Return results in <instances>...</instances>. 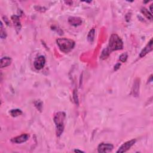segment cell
<instances>
[{"label": "cell", "instance_id": "obj_19", "mask_svg": "<svg viewBox=\"0 0 153 153\" xmlns=\"http://www.w3.org/2000/svg\"><path fill=\"white\" fill-rule=\"evenodd\" d=\"M35 106L39 111H41L42 108H43V102L41 101H37L35 102Z\"/></svg>", "mask_w": 153, "mask_h": 153}, {"label": "cell", "instance_id": "obj_12", "mask_svg": "<svg viewBox=\"0 0 153 153\" xmlns=\"http://www.w3.org/2000/svg\"><path fill=\"white\" fill-rule=\"evenodd\" d=\"M12 62V59L10 57H4L1 59V62H0V67L1 68H5L8 66L11 65Z\"/></svg>", "mask_w": 153, "mask_h": 153}, {"label": "cell", "instance_id": "obj_9", "mask_svg": "<svg viewBox=\"0 0 153 153\" xmlns=\"http://www.w3.org/2000/svg\"><path fill=\"white\" fill-rule=\"evenodd\" d=\"M152 38L150 39V41L148 43L147 46L145 47L142 50V51L140 53L139 57L141 58L144 57L145 56H146L148 53L151 52L152 50Z\"/></svg>", "mask_w": 153, "mask_h": 153}, {"label": "cell", "instance_id": "obj_1", "mask_svg": "<svg viewBox=\"0 0 153 153\" xmlns=\"http://www.w3.org/2000/svg\"><path fill=\"white\" fill-rule=\"evenodd\" d=\"M66 119V114L64 112H58L54 115V122L56 126V132L58 137H60L65 129V122Z\"/></svg>", "mask_w": 153, "mask_h": 153}, {"label": "cell", "instance_id": "obj_16", "mask_svg": "<svg viewBox=\"0 0 153 153\" xmlns=\"http://www.w3.org/2000/svg\"><path fill=\"white\" fill-rule=\"evenodd\" d=\"M110 53H111V52H110V51L109 50L108 48L107 47L106 49H105L102 51V53H101V59H103V60L107 59V58L108 57V56H109Z\"/></svg>", "mask_w": 153, "mask_h": 153}, {"label": "cell", "instance_id": "obj_15", "mask_svg": "<svg viewBox=\"0 0 153 153\" xmlns=\"http://www.w3.org/2000/svg\"><path fill=\"white\" fill-rule=\"evenodd\" d=\"M141 12L142 13L146 16L148 19L150 20H152V13H150V12L149 10H148L145 7H142L141 9Z\"/></svg>", "mask_w": 153, "mask_h": 153}, {"label": "cell", "instance_id": "obj_8", "mask_svg": "<svg viewBox=\"0 0 153 153\" xmlns=\"http://www.w3.org/2000/svg\"><path fill=\"white\" fill-rule=\"evenodd\" d=\"M139 88H140V79L138 78L135 80L132 88V94L134 97H138L139 96Z\"/></svg>", "mask_w": 153, "mask_h": 153}, {"label": "cell", "instance_id": "obj_23", "mask_svg": "<svg viewBox=\"0 0 153 153\" xmlns=\"http://www.w3.org/2000/svg\"><path fill=\"white\" fill-rule=\"evenodd\" d=\"M74 152H84V151H83L82 150H75Z\"/></svg>", "mask_w": 153, "mask_h": 153}, {"label": "cell", "instance_id": "obj_6", "mask_svg": "<svg viewBox=\"0 0 153 153\" xmlns=\"http://www.w3.org/2000/svg\"><path fill=\"white\" fill-rule=\"evenodd\" d=\"M46 64V58L43 56H40L38 57L34 62V65L36 69L40 70L44 68Z\"/></svg>", "mask_w": 153, "mask_h": 153}, {"label": "cell", "instance_id": "obj_21", "mask_svg": "<svg viewBox=\"0 0 153 153\" xmlns=\"http://www.w3.org/2000/svg\"><path fill=\"white\" fill-rule=\"evenodd\" d=\"M3 19H4L5 23L7 24V25L8 26H9V25H10V22H9V19H8L5 16H3Z\"/></svg>", "mask_w": 153, "mask_h": 153}, {"label": "cell", "instance_id": "obj_13", "mask_svg": "<svg viewBox=\"0 0 153 153\" xmlns=\"http://www.w3.org/2000/svg\"><path fill=\"white\" fill-rule=\"evenodd\" d=\"M9 113L12 117H16L22 115L23 114V112L20 109H13L10 111Z\"/></svg>", "mask_w": 153, "mask_h": 153}, {"label": "cell", "instance_id": "obj_14", "mask_svg": "<svg viewBox=\"0 0 153 153\" xmlns=\"http://www.w3.org/2000/svg\"><path fill=\"white\" fill-rule=\"evenodd\" d=\"M95 29L94 28L92 29L87 35V40L89 43H93L95 39Z\"/></svg>", "mask_w": 153, "mask_h": 153}, {"label": "cell", "instance_id": "obj_18", "mask_svg": "<svg viewBox=\"0 0 153 153\" xmlns=\"http://www.w3.org/2000/svg\"><path fill=\"white\" fill-rule=\"evenodd\" d=\"M128 58V54L127 53H123L121 54L120 56V57H119V59L120 61L123 62V63H124L126 62L127 59Z\"/></svg>", "mask_w": 153, "mask_h": 153}, {"label": "cell", "instance_id": "obj_20", "mask_svg": "<svg viewBox=\"0 0 153 153\" xmlns=\"http://www.w3.org/2000/svg\"><path fill=\"white\" fill-rule=\"evenodd\" d=\"M73 98H74V101L76 105H78L79 103H78V95H77V92L76 91V90H74V92H73Z\"/></svg>", "mask_w": 153, "mask_h": 153}, {"label": "cell", "instance_id": "obj_22", "mask_svg": "<svg viewBox=\"0 0 153 153\" xmlns=\"http://www.w3.org/2000/svg\"><path fill=\"white\" fill-rule=\"evenodd\" d=\"M120 66H121V63H117L116 64V65L114 66V71H117L119 68H120Z\"/></svg>", "mask_w": 153, "mask_h": 153}, {"label": "cell", "instance_id": "obj_2", "mask_svg": "<svg viewBox=\"0 0 153 153\" xmlns=\"http://www.w3.org/2000/svg\"><path fill=\"white\" fill-rule=\"evenodd\" d=\"M56 43L60 50L64 53H68L74 49L75 43L71 39L66 38H61L56 39Z\"/></svg>", "mask_w": 153, "mask_h": 153}, {"label": "cell", "instance_id": "obj_4", "mask_svg": "<svg viewBox=\"0 0 153 153\" xmlns=\"http://www.w3.org/2000/svg\"><path fill=\"white\" fill-rule=\"evenodd\" d=\"M136 139H132L131 141H129L125 143H124L122 146H121L118 150L117 151V153H122L127 151L129 150L134 146V144L136 143Z\"/></svg>", "mask_w": 153, "mask_h": 153}, {"label": "cell", "instance_id": "obj_5", "mask_svg": "<svg viewBox=\"0 0 153 153\" xmlns=\"http://www.w3.org/2000/svg\"><path fill=\"white\" fill-rule=\"evenodd\" d=\"M114 148V146L111 143H101L98 147V151L99 153H107L111 152Z\"/></svg>", "mask_w": 153, "mask_h": 153}, {"label": "cell", "instance_id": "obj_17", "mask_svg": "<svg viewBox=\"0 0 153 153\" xmlns=\"http://www.w3.org/2000/svg\"><path fill=\"white\" fill-rule=\"evenodd\" d=\"M0 37L2 39H4L7 37V33L5 30L3 28V22H1V31H0Z\"/></svg>", "mask_w": 153, "mask_h": 153}, {"label": "cell", "instance_id": "obj_3", "mask_svg": "<svg viewBox=\"0 0 153 153\" xmlns=\"http://www.w3.org/2000/svg\"><path fill=\"white\" fill-rule=\"evenodd\" d=\"M123 42L117 34H112L109 39V44L107 47L111 53L113 51L122 50L123 48Z\"/></svg>", "mask_w": 153, "mask_h": 153}, {"label": "cell", "instance_id": "obj_7", "mask_svg": "<svg viewBox=\"0 0 153 153\" xmlns=\"http://www.w3.org/2000/svg\"><path fill=\"white\" fill-rule=\"evenodd\" d=\"M29 138V135L27 133L22 134L20 136L14 137L11 139V142L14 143H22L27 142Z\"/></svg>", "mask_w": 153, "mask_h": 153}, {"label": "cell", "instance_id": "obj_11", "mask_svg": "<svg viewBox=\"0 0 153 153\" xmlns=\"http://www.w3.org/2000/svg\"><path fill=\"white\" fill-rule=\"evenodd\" d=\"M12 21L14 23V25L16 28V30L18 32L20 31L22 26H21V23H20L19 17L18 16L13 15L12 16Z\"/></svg>", "mask_w": 153, "mask_h": 153}, {"label": "cell", "instance_id": "obj_10", "mask_svg": "<svg viewBox=\"0 0 153 153\" xmlns=\"http://www.w3.org/2000/svg\"><path fill=\"white\" fill-rule=\"evenodd\" d=\"M68 22L71 24V25L77 27L81 25L82 23V20L81 18L78 17H69L68 18Z\"/></svg>", "mask_w": 153, "mask_h": 153}]
</instances>
